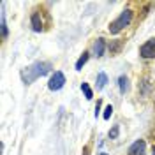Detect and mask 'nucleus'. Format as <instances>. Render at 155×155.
Listing matches in <instances>:
<instances>
[{
	"label": "nucleus",
	"mask_w": 155,
	"mask_h": 155,
	"mask_svg": "<svg viewBox=\"0 0 155 155\" xmlns=\"http://www.w3.org/2000/svg\"><path fill=\"white\" fill-rule=\"evenodd\" d=\"M49 71H51V64H49V62H35V64L28 65V67L21 72V78H23V81H25L27 85H30V83H34L35 79L46 76Z\"/></svg>",
	"instance_id": "obj_1"
},
{
	"label": "nucleus",
	"mask_w": 155,
	"mask_h": 155,
	"mask_svg": "<svg viewBox=\"0 0 155 155\" xmlns=\"http://www.w3.org/2000/svg\"><path fill=\"white\" fill-rule=\"evenodd\" d=\"M132 21V11L130 9H125L122 11V14L115 19V21H111V25H109V32L111 34H118L120 30H124Z\"/></svg>",
	"instance_id": "obj_2"
},
{
	"label": "nucleus",
	"mask_w": 155,
	"mask_h": 155,
	"mask_svg": "<svg viewBox=\"0 0 155 155\" xmlns=\"http://www.w3.org/2000/svg\"><path fill=\"white\" fill-rule=\"evenodd\" d=\"M64 85H65V76H64V72H62V71H55V74L49 78L48 88L53 90V92H57V90H60Z\"/></svg>",
	"instance_id": "obj_3"
},
{
	"label": "nucleus",
	"mask_w": 155,
	"mask_h": 155,
	"mask_svg": "<svg viewBox=\"0 0 155 155\" xmlns=\"http://www.w3.org/2000/svg\"><path fill=\"white\" fill-rule=\"evenodd\" d=\"M139 55H141L143 58L155 57V39H150L148 42H145V44L139 48Z\"/></svg>",
	"instance_id": "obj_4"
},
{
	"label": "nucleus",
	"mask_w": 155,
	"mask_h": 155,
	"mask_svg": "<svg viewBox=\"0 0 155 155\" xmlns=\"http://www.w3.org/2000/svg\"><path fill=\"white\" fill-rule=\"evenodd\" d=\"M145 148H146V143L143 139H137L134 141L130 148H129V155H145Z\"/></svg>",
	"instance_id": "obj_5"
},
{
	"label": "nucleus",
	"mask_w": 155,
	"mask_h": 155,
	"mask_svg": "<svg viewBox=\"0 0 155 155\" xmlns=\"http://www.w3.org/2000/svg\"><path fill=\"white\" fill-rule=\"evenodd\" d=\"M104 49H106V42H104V39H102V37H99L95 42H94V48H92V51H94V57L101 58L102 55H104Z\"/></svg>",
	"instance_id": "obj_6"
},
{
	"label": "nucleus",
	"mask_w": 155,
	"mask_h": 155,
	"mask_svg": "<svg viewBox=\"0 0 155 155\" xmlns=\"http://www.w3.org/2000/svg\"><path fill=\"white\" fill-rule=\"evenodd\" d=\"M30 21H32V28H34V32H41V30H42V19H41V14H39V12H34Z\"/></svg>",
	"instance_id": "obj_7"
},
{
	"label": "nucleus",
	"mask_w": 155,
	"mask_h": 155,
	"mask_svg": "<svg viewBox=\"0 0 155 155\" xmlns=\"http://www.w3.org/2000/svg\"><path fill=\"white\" fill-rule=\"evenodd\" d=\"M106 83H107V74L106 72H99L97 74V90H102V88L106 87Z\"/></svg>",
	"instance_id": "obj_8"
},
{
	"label": "nucleus",
	"mask_w": 155,
	"mask_h": 155,
	"mask_svg": "<svg viewBox=\"0 0 155 155\" xmlns=\"http://www.w3.org/2000/svg\"><path fill=\"white\" fill-rule=\"evenodd\" d=\"M0 28H2V37L5 39L9 35V30H7V23H5V14H4V11H2V14H0Z\"/></svg>",
	"instance_id": "obj_9"
},
{
	"label": "nucleus",
	"mask_w": 155,
	"mask_h": 155,
	"mask_svg": "<svg viewBox=\"0 0 155 155\" xmlns=\"http://www.w3.org/2000/svg\"><path fill=\"white\" fill-rule=\"evenodd\" d=\"M118 85H120V92L125 94L127 90H129V78L127 76H120L118 78Z\"/></svg>",
	"instance_id": "obj_10"
},
{
	"label": "nucleus",
	"mask_w": 155,
	"mask_h": 155,
	"mask_svg": "<svg viewBox=\"0 0 155 155\" xmlns=\"http://www.w3.org/2000/svg\"><path fill=\"white\" fill-rule=\"evenodd\" d=\"M81 90L85 92V97H87L88 101H92V99H94V92H92V88L88 87V83H81Z\"/></svg>",
	"instance_id": "obj_11"
},
{
	"label": "nucleus",
	"mask_w": 155,
	"mask_h": 155,
	"mask_svg": "<svg viewBox=\"0 0 155 155\" xmlns=\"http://www.w3.org/2000/svg\"><path fill=\"white\" fill-rule=\"evenodd\" d=\"M87 60H88V53L85 51V53H83V55L79 57V60L76 62V71H81V67H83V65L87 64Z\"/></svg>",
	"instance_id": "obj_12"
},
{
	"label": "nucleus",
	"mask_w": 155,
	"mask_h": 155,
	"mask_svg": "<svg viewBox=\"0 0 155 155\" xmlns=\"http://www.w3.org/2000/svg\"><path fill=\"white\" fill-rule=\"evenodd\" d=\"M118 134H120V125H113V129L109 130V139H116L118 137Z\"/></svg>",
	"instance_id": "obj_13"
},
{
	"label": "nucleus",
	"mask_w": 155,
	"mask_h": 155,
	"mask_svg": "<svg viewBox=\"0 0 155 155\" xmlns=\"http://www.w3.org/2000/svg\"><path fill=\"white\" fill-rule=\"evenodd\" d=\"M111 113H113V106L109 104V106H106V109H104V115H102V118H104V120H109Z\"/></svg>",
	"instance_id": "obj_14"
},
{
	"label": "nucleus",
	"mask_w": 155,
	"mask_h": 155,
	"mask_svg": "<svg viewBox=\"0 0 155 155\" xmlns=\"http://www.w3.org/2000/svg\"><path fill=\"white\" fill-rule=\"evenodd\" d=\"M120 44H122L120 41H118V42H115V44H109V49H111V53H116V51H118V48H120Z\"/></svg>",
	"instance_id": "obj_15"
},
{
	"label": "nucleus",
	"mask_w": 155,
	"mask_h": 155,
	"mask_svg": "<svg viewBox=\"0 0 155 155\" xmlns=\"http://www.w3.org/2000/svg\"><path fill=\"white\" fill-rule=\"evenodd\" d=\"M99 111H101V101H97V106H95V116H99Z\"/></svg>",
	"instance_id": "obj_16"
},
{
	"label": "nucleus",
	"mask_w": 155,
	"mask_h": 155,
	"mask_svg": "<svg viewBox=\"0 0 155 155\" xmlns=\"http://www.w3.org/2000/svg\"><path fill=\"white\" fill-rule=\"evenodd\" d=\"M152 153H153V155H155V146H153V148H152Z\"/></svg>",
	"instance_id": "obj_17"
},
{
	"label": "nucleus",
	"mask_w": 155,
	"mask_h": 155,
	"mask_svg": "<svg viewBox=\"0 0 155 155\" xmlns=\"http://www.w3.org/2000/svg\"><path fill=\"white\" fill-rule=\"evenodd\" d=\"M99 155H107V153H104V152H102V153H99Z\"/></svg>",
	"instance_id": "obj_18"
}]
</instances>
